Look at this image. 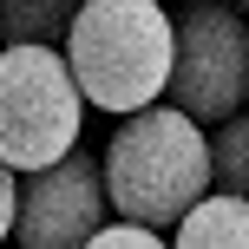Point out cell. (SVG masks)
<instances>
[{
    "label": "cell",
    "instance_id": "obj_1",
    "mask_svg": "<svg viewBox=\"0 0 249 249\" xmlns=\"http://www.w3.org/2000/svg\"><path fill=\"white\" fill-rule=\"evenodd\" d=\"M171 53H177V20L158 0H79L66 26V59L92 112H138L164 99L171 86Z\"/></svg>",
    "mask_w": 249,
    "mask_h": 249
},
{
    "label": "cell",
    "instance_id": "obj_2",
    "mask_svg": "<svg viewBox=\"0 0 249 249\" xmlns=\"http://www.w3.org/2000/svg\"><path fill=\"white\" fill-rule=\"evenodd\" d=\"M105 190L112 210L138 223L177 230V216L210 190V138L184 105H138L105 144Z\"/></svg>",
    "mask_w": 249,
    "mask_h": 249
},
{
    "label": "cell",
    "instance_id": "obj_3",
    "mask_svg": "<svg viewBox=\"0 0 249 249\" xmlns=\"http://www.w3.org/2000/svg\"><path fill=\"white\" fill-rule=\"evenodd\" d=\"M86 131V92L72 79L66 46L46 39H7L0 53V158L13 171L66 158Z\"/></svg>",
    "mask_w": 249,
    "mask_h": 249
},
{
    "label": "cell",
    "instance_id": "obj_4",
    "mask_svg": "<svg viewBox=\"0 0 249 249\" xmlns=\"http://www.w3.org/2000/svg\"><path fill=\"white\" fill-rule=\"evenodd\" d=\"M171 20H177V53H171L164 99L203 124L243 112L249 105V13L223 7V0H197Z\"/></svg>",
    "mask_w": 249,
    "mask_h": 249
},
{
    "label": "cell",
    "instance_id": "obj_5",
    "mask_svg": "<svg viewBox=\"0 0 249 249\" xmlns=\"http://www.w3.org/2000/svg\"><path fill=\"white\" fill-rule=\"evenodd\" d=\"M112 216V190H105V151L92 158L86 144H72L66 158L20 171V216L13 236L26 249H79L92 243V230Z\"/></svg>",
    "mask_w": 249,
    "mask_h": 249
},
{
    "label": "cell",
    "instance_id": "obj_6",
    "mask_svg": "<svg viewBox=\"0 0 249 249\" xmlns=\"http://www.w3.org/2000/svg\"><path fill=\"white\" fill-rule=\"evenodd\" d=\"M184 249H249V190H203L171 230Z\"/></svg>",
    "mask_w": 249,
    "mask_h": 249
},
{
    "label": "cell",
    "instance_id": "obj_7",
    "mask_svg": "<svg viewBox=\"0 0 249 249\" xmlns=\"http://www.w3.org/2000/svg\"><path fill=\"white\" fill-rule=\"evenodd\" d=\"M72 13H79V0H0V39H46V46H66Z\"/></svg>",
    "mask_w": 249,
    "mask_h": 249
},
{
    "label": "cell",
    "instance_id": "obj_8",
    "mask_svg": "<svg viewBox=\"0 0 249 249\" xmlns=\"http://www.w3.org/2000/svg\"><path fill=\"white\" fill-rule=\"evenodd\" d=\"M210 184H216V190H249V112L216 118V138H210Z\"/></svg>",
    "mask_w": 249,
    "mask_h": 249
},
{
    "label": "cell",
    "instance_id": "obj_9",
    "mask_svg": "<svg viewBox=\"0 0 249 249\" xmlns=\"http://www.w3.org/2000/svg\"><path fill=\"white\" fill-rule=\"evenodd\" d=\"M13 216H20V171L0 158V243L13 236Z\"/></svg>",
    "mask_w": 249,
    "mask_h": 249
},
{
    "label": "cell",
    "instance_id": "obj_10",
    "mask_svg": "<svg viewBox=\"0 0 249 249\" xmlns=\"http://www.w3.org/2000/svg\"><path fill=\"white\" fill-rule=\"evenodd\" d=\"M223 7H236V13H249V0H223Z\"/></svg>",
    "mask_w": 249,
    "mask_h": 249
}]
</instances>
